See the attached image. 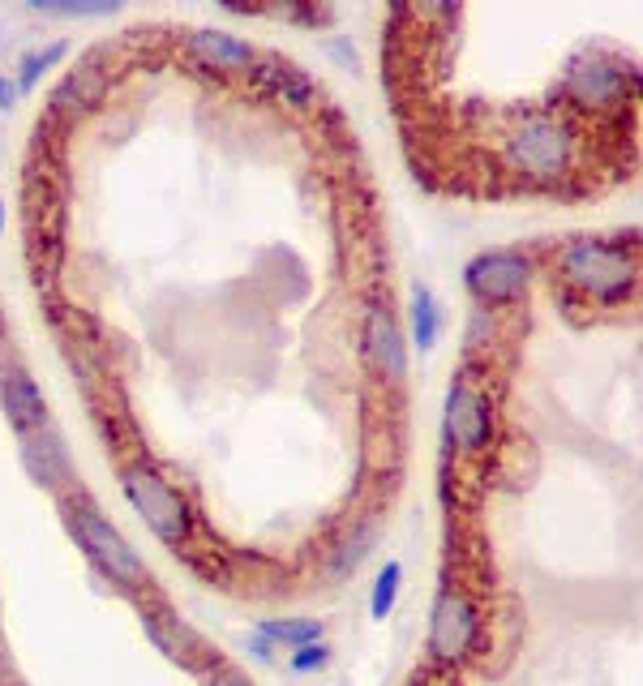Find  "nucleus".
I'll return each mask as SVG.
<instances>
[{
	"label": "nucleus",
	"instance_id": "1",
	"mask_svg": "<svg viewBox=\"0 0 643 686\" xmlns=\"http://www.w3.org/2000/svg\"><path fill=\"white\" fill-rule=\"evenodd\" d=\"M558 271L570 287H579L597 305H626L640 283L635 249H626L622 241H601V237L566 241L558 253Z\"/></svg>",
	"mask_w": 643,
	"mask_h": 686
},
{
	"label": "nucleus",
	"instance_id": "2",
	"mask_svg": "<svg viewBox=\"0 0 643 686\" xmlns=\"http://www.w3.org/2000/svg\"><path fill=\"white\" fill-rule=\"evenodd\" d=\"M502 163L527 181H563L575 163V129L549 112L520 117L502 133Z\"/></svg>",
	"mask_w": 643,
	"mask_h": 686
},
{
	"label": "nucleus",
	"instance_id": "3",
	"mask_svg": "<svg viewBox=\"0 0 643 686\" xmlns=\"http://www.w3.org/2000/svg\"><path fill=\"white\" fill-rule=\"evenodd\" d=\"M69 532L81 545V554L99 566L117 588L124 592H146L151 588V570L138 558V549L121 536V527H112V520H103V511L95 502L78 498L69 507Z\"/></svg>",
	"mask_w": 643,
	"mask_h": 686
},
{
	"label": "nucleus",
	"instance_id": "4",
	"mask_svg": "<svg viewBox=\"0 0 643 686\" xmlns=\"http://www.w3.org/2000/svg\"><path fill=\"white\" fill-rule=\"evenodd\" d=\"M121 493L124 502L133 507V515H142V524L151 527L163 545H172V549L189 545V536H194V511H189V502L163 481L155 468H146V464L121 468Z\"/></svg>",
	"mask_w": 643,
	"mask_h": 686
},
{
	"label": "nucleus",
	"instance_id": "5",
	"mask_svg": "<svg viewBox=\"0 0 643 686\" xmlns=\"http://www.w3.org/2000/svg\"><path fill=\"white\" fill-rule=\"evenodd\" d=\"M498 434V421H493V404L481 386L468 378V373H455L450 386H446V404H443V443L446 450H459V455H481L489 450Z\"/></svg>",
	"mask_w": 643,
	"mask_h": 686
},
{
	"label": "nucleus",
	"instance_id": "6",
	"mask_svg": "<svg viewBox=\"0 0 643 686\" xmlns=\"http://www.w3.org/2000/svg\"><path fill=\"white\" fill-rule=\"evenodd\" d=\"M481 640V609L472 606V597L455 584H443L434 609H429V656L438 665H459L472 656V647Z\"/></svg>",
	"mask_w": 643,
	"mask_h": 686
},
{
	"label": "nucleus",
	"instance_id": "7",
	"mask_svg": "<svg viewBox=\"0 0 643 686\" xmlns=\"http://www.w3.org/2000/svg\"><path fill=\"white\" fill-rule=\"evenodd\" d=\"M532 283V258L520 249H484L464 266V287L481 309L515 305Z\"/></svg>",
	"mask_w": 643,
	"mask_h": 686
},
{
	"label": "nucleus",
	"instance_id": "8",
	"mask_svg": "<svg viewBox=\"0 0 643 686\" xmlns=\"http://www.w3.org/2000/svg\"><path fill=\"white\" fill-rule=\"evenodd\" d=\"M626 81H631V69L618 56L584 52V56H575L566 65L563 95L575 108H613L626 95Z\"/></svg>",
	"mask_w": 643,
	"mask_h": 686
},
{
	"label": "nucleus",
	"instance_id": "9",
	"mask_svg": "<svg viewBox=\"0 0 643 686\" xmlns=\"http://www.w3.org/2000/svg\"><path fill=\"white\" fill-rule=\"evenodd\" d=\"M364 357L378 369V378L391 386H400L407 378V344H403V330L391 305H382V301H373L364 309Z\"/></svg>",
	"mask_w": 643,
	"mask_h": 686
},
{
	"label": "nucleus",
	"instance_id": "10",
	"mask_svg": "<svg viewBox=\"0 0 643 686\" xmlns=\"http://www.w3.org/2000/svg\"><path fill=\"white\" fill-rule=\"evenodd\" d=\"M18 455H22V468H26V477L43 489H65V484L74 481V464H69V450H65V438L52 429V425H43L35 434H22L18 438Z\"/></svg>",
	"mask_w": 643,
	"mask_h": 686
},
{
	"label": "nucleus",
	"instance_id": "11",
	"mask_svg": "<svg viewBox=\"0 0 643 686\" xmlns=\"http://www.w3.org/2000/svg\"><path fill=\"white\" fill-rule=\"evenodd\" d=\"M0 407H4V416H9L18 438L47 425V400H43L40 382L22 364H4L0 369Z\"/></svg>",
	"mask_w": 643,
	"mask_h": 686
},
{
	"label": "nucleus",
	"instance_id": "12",
	"mask_svg": "<svg viewBox=\"0 0 643 686\" xmlns=\"http://www.w3.org/2000/svg\"><path fill=\"white\" fill-rule=\"evenodd\" d=\"M142 627H146V640L160 647L167 661H176V665H185V669H201V665H206L201 640L194 635V627L181 622L167 606L142 609Z\"/></svg>",
	"mask_w": 643,
	"mask_h": 686
},
{
	"label": "nucleus",
	"instance_id": "13",
	"mask_svg": "<svg viewBox=\"0 0 643 686\" xmlns=\"http://www.w3.org/2000/svg\"><path fill=\"white\" fill-rule=\"evenodd\" d=\"M189 56L198 61L201 69H215V74H249L258 65L253 43L237 40L228 31H210V26L189 35Z\"/></svg>",
	"mask_w": 643,
	"mask_h": 686
},
{
	"label": "nucleus",
	"instance_id": "14",
	"mask_svg": "<svg viewBox=\"0 0 643 686\" xmlns=\"http://www.w3.org/2000/svg\"><path fill=\"white\" fill-rule=\"evenodd\" d=\"M249 78L258 81L266 95L292 104V108H314V104H318V86H314V78H309L305 69L287 65V61H262V56H258V65L249 69Z\"/></svg>",
	"mask_w": 643,
	"mask_h": 686
},
{
	"label": "nucleus",
	"instance_id": "15",
	"mask_svg": "<svg viewBox=\"0 0 643 686\" xmlns=\"http://www.w3.org/2000/svg\"><path fill=\"white\" fill-rule=\"evenodd\" d=\"M407 318H412V344H416V352H434V344L443 335V305H438V296H434L429 283H416L412 287Z\"/></svg>",
	"mask_w": 643,
	"mask_h": 686
},
{
	"label": "nucleus",
	"instance_id": "16",
	"mask_svg": "<svg viewBox=\"0 0 643 686\" xmlns=\"http://www.w3.org/2000/svg\"><path fill=\"white\" fill-rule=\"evenodd\" d=\"M253 635L266 640L271 647H287V652H292V647H305V644L326 640L318 618H262V622L253 627Z\"/></svg>",
	"mask_w": 643,
	"mask_h": 686
},
{
	"label": "nucleus",
	"instance_id": "17",
	"mask_svg": "<svg viewBox=\"0 0 643 686\" xmlns=\"http://www.w3.org/2000/svg\"><path fill=\"white\" fill-rule=\"evenodd\" d=\"M373 541H378V524H361L348 541H339V549L330 554V566H326V575L335 579V584H344L348 575H357L361 563L369 558V549H373Z\"/></svg>",
	"mask_w": 643,
	"mask_h": 686
},
{
	"label": "nucleus",
	"instance_id": "18",
	"mask_svg": "<svg viewBox=\"0 0 643 686\" xmlns=\"http://www.w3.org/2000/svg\"><path fill=\"white\" fill-rule=\"evenodd\" d=\"M400 588H403V563L400 558H386L378 566V579H373V592H369V613L382 622L391 618V609L400 601Z\"/></svg>",
	"mask_w": 643,
	"mask_h": 686
},
{
	"label": "nucleus",
	"instance_id": "19",
	"mask_svg": "<svg viewBox=\"0 0 643 686\" xmlns=\"http://www.w3.org/2000/svg\"><path fill=\"white\" fill-rule=\"evenodd\" d=\"M99 90H103V78L90 74V69H78V74H69V78L61 81L56 104H61V108H90V104L99 99Z\"/></svg>",
	"mask_w": 643,
	"mask_h": 686
},
{
	"label": "nucleus",
	"instance_id": "20",
	"mask_svg": "<svg viewBox=\"0 0 643 686\" xmlns=\"http://www.w3.org/2000/svg\"><path fill=\"white\" fill-rule=\"evenodd\" d=\"M65 52H69L65 43H47L43 52L26 56V61H22V69H18V81H13V86H18V95H31V90L40 86L43 74H47L52 65H61V61H65Z\"/></svg>",
	"mask_w": 643,
	"mask_h": 686
},
{
	"label": "nucleus",
	"instance_id": "21",
	"mask_svg": "<svg viewBox=\"0 0 643 686\" xmlns=\"http://www.w3.org/2000/svg\"><path fill=\"white\" fill-rule=\"evenodd\" d=\"M330 665V644L318 640V644H305V647H292L287 652V669L292 674H301V678H309V674H322Z\"/></svg>",
	"mask_w": 643,
	"mask_h": 686
},
{
	"label": "nucleus",
	"instance_id": "22",
	"mask_svg": "<svg viewBox=\"0 0 643 686\" xmlns=\"http://www.w3.org/2000/svg\"><path fill=\"white\" fill-rule=\"evenodd\" d=\"M35 9L47 18H103V13H117V4H43L35 0Z\"/></svg>",
	"mask_w": 643,
	"mask_h": 686
},
{
	"label": "nucleus",
	"instance_id": "23",
	"mask_svg": "<svg viewBox=\"0 0 643 686\" xmlns=\"http://www.w3.org/2000/svg\"><path fill=\"white\" fill-rule=\"evenodd\" d=\"M489 335H493V309H472V323H468V348H481Z\"/></svg>",
	"mask_w": 643,
	"mask_h": 686
},
{
	"label": "nucleus",
	"instance_id": "24",
	"mask_svg": "<svg viewBox=\"0 0 643 686\" xmlns=\"http://www.w3.org/2000/svg\"><path fill=\"white\" fill-rule=\"evenodd\" d=\"M18 99H22V95H18V86H13V81L0 74V112H9V108H13Z\"/></svg>",
	"mask_w": 643,
	"mask_h": 686
},
{
	"label": "nucleus",
	"instance_id": "25",
	"mask_svg": "<svg viewBox=\"0 0 643 686\" xmlns=\"http://www.w3.org/2000/svg\"><path fill=\"white\" fill-rule=\"evenodd\" d=\"M210 686H249V683H244L237 669H215V674H210Z\"/></svg>",
	"mask_w": 643,
	"mask_h": 686
},
{
	"label": "nucleus",
	"instance_id": "26",
	"mask_svg": "<svg viewBox=\"0 0 643 686\" xmlns=\"http://www.w3.org/2000/svg\"><path fill=\"white\" fill-rule=\"evenodd\" d=\"M249 647H253V656H258V661H266V665L275 661V647L266 644V640H258V635H253V640H249Z\"/></svg>",
	"mask_w": 643,
	"mask_h": 686
},
{
	"label": "nucleus",
	"instance_id": "27",
	"mask_svg": "<svg viewBox=\"0 0 643 686\" xmlns=\"http://www.w3.org/2000/svg\"><path fill=\"white\" fill-rule=\"evenodd\" d=\"M0 232H4V203H0Z\"/></svg>",
	"mask_w": 643,
	"mask_h": 686
}]
</instances>
